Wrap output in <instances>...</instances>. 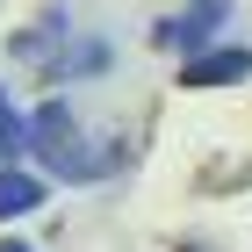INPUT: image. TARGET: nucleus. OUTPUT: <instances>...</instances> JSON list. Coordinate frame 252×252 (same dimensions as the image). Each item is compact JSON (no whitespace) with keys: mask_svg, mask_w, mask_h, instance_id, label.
Masks as SVG:
<instances>
[{"mask_svg":"<svg viewBox=\"0 0 252 252\" xmlns=\"http://www.w3.org/2000/svg\"><path fill=\"white\" fill-rule=\"evenodd\" d=\"M22 152H29V116H22L15 101H7V87H0V166H15Z\"/></svg>","mask_w":252,"mask_h":252,"instance_id":"obj_6","label":"nucleus"},{"mask_svg":"<svg viewBox=\"0 0 252 252\" xmlns=\"http://www.w3.org/2000/svg\"><path fill=\"white\" fill-rule=\"evenodd\" d=\"M238 79H252V51L245 43H209V51H188V65H180V87H238Z\"/></svg>","mask_w":252,"mask_h":252,"instance_id":"obj_4","label":"nucleus"},{"mask_svg":"<svg viewBox=\"0 0 252 252\" xmlns=\"http://www.w3.org/2000/svg\"><path fill=\"white\" fill-rule=\"evenodd\" d=\"M51 202V173H29V166H0V223H22Z\"/></svg>","mask_w":252,"mask_h":252,"instance_id":"obj_5","label":"nucleus"},{"mask_svg":"<svg viewBox=\"0 0 252 252\" xmlns=\"http://www.w3.org/2000/svg\"><path fill=\"white\" fill-rule=\"evenodd\" d=\"M72 36H79L72 15H65V7H43L36 22H22L15 36H7V51H15V58H29L36 72H51V65L65 58V43H72Z\"/></svg>","mask_w":252,"mask_h":252,"instance_id":"obj_3","label":"nucleus"},{"mask_svg":"<svg viewBox=\"0 0 252 252\" xmlns=\"http://www.w3.org/2000/svg\"><path fill=\"white\" fill-rule=\"evenodd\" d=\"M223 22H231V0H188V7H173L152 29V43H166V51H209Z\"/></svg>","mask_w":252,"mask_h":252,"instance_id":"obj_2","label":"nucleus"},{"mask_svg":"<svg viewBox=\"0 0 252 252\" xmlns=\"http://www.w3.org/2000/svg\"><path fill=\"white\" fill-rule=\"evenodd\" d=\"M29 152H36V166L51 180H101L116 166V152H94V144L79 137V123H72L65 101H43L36 116H29Z\"/></svg>","mask_w":252,"mask_h":252,"instance_id":"obj_1","label":"nucleus"},{"mask_svg":"<svg viewBox=\"0 0 252 252\" xmlns=\"http://www.w3.org/2000/svg\"><path fill=\"white\" fill-rule=\"evenodd\" d=\"M0 252H29V245H0Z\"/></svg>","mask_w":252,"mask_h":252,"instance_id":"obj_7","label":"nucleus"}]
</instances>
